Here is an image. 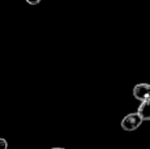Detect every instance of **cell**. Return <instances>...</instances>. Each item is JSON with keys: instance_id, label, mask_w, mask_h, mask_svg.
Instances as JSON below:
<instances>
[{"instance_id": "6da1fadb", "label": "cell", "mask_w": 150, "mask_h": 149, "mask_svg": "<svg viewBox=\"0 0 150 149\" xmlns=\"http://www.w3.org/2000/svg\"><path fill=\"white\" fill-rule=\"evenodd\" d=\"M142 117L139 115L138 112H131L125 115V117L120 121V127L124 131L133 132L137 130L143 123Z\"/></svg>"}, {"instance_id": "7a4b0ae2", "label": "cell", "mask_w": 150, "mask_h": 149, "mask_svg": "<svg viewBox=\"0 0 150 149\" xmlns=\"http://www.w3.org/2000/svg\"><path fill=\"white\" fill-rule=\"evenodd\" d=\"M133 95L140 102L150 99V85L146 83H140L135 85L133 89Z\"/></svg>"}, {"instance_id": "3957f363", "label": "cell", "mask_w": 150, "mask_h": 149, "mask_svg": "<svg viewBox=\"0 0 150 149\" xmlns=\"http://www.w3.org/2000/svg\"><path fill=\"white\" fill-rule=\"evenodd\" d=\"M137 112L142 117L143 121H150V99L141 102Z\"/></svg>"}, {"instance_id": "277c9868", "label": "cell", "mask_w": 150, "mask_h": 149, "mask_svg": "<svg viewBox=\"0 0 150 149\" xmlns=\"http://www.w3.org/2000/svg\"><path fill=\"white\" fill-rule=\"evenodd\" d=\"M0 149H8V143L4 138H0Z\"/></svg>"}, {"instance_id": "5b68a950", "label": "cell", "mask_w": 150, "mask_h": 149, "mask_svg": "<svg viewBox=\"0 0 150 149\" xmlns=\"http://www.w3.org/2000/svg\"><path fill=\"white\" fill-rule=\"evenodd\" d=\"M26 2L30 5H37L41 2V0H26Z\"/></svg>"}, {"instance_id": "8992f818", "label": "cell", "mask_w": 150, "mask_h": 149, "mask_svg": "<svg viewBox=\"0 0 150 149\" xmlns=\"http://www.w3.org/2000/svg\"><path fill=\"white\" fill-rule=\"evenodd\" d=\"M51 149H65V148H62V147H52Z\"/></svg>"}]
</instances>
